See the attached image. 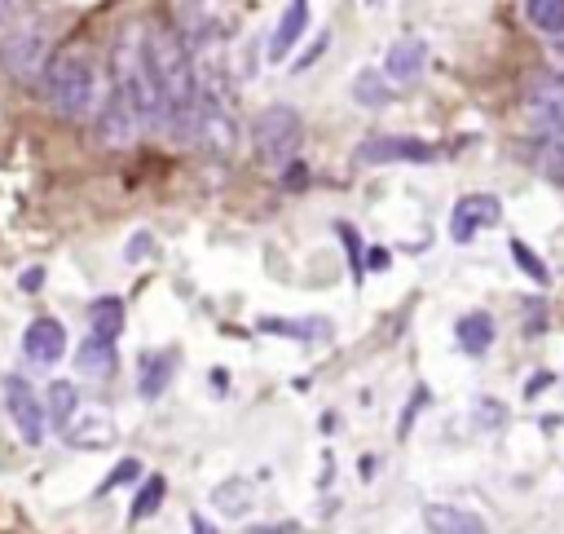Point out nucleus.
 Instances as JSON below:
<instances>
[{"label": "nucleus", "mask_w": 564, "mask_h": 534, "mask_svg": "<svg viewBox=\"0 0 564 534\" xmlns=\"http://www.w3.org/2000/svg\"><path fill=\"white\" fill-rule=\"evenodd\" d=\"M115 89L128 93L141 128H172V111L151 76V62H146V31L128 27L115 40Z\"/></svg>", "instance_id": "1"}, {"label": "nucleus", "mask_w": 564, "mask_h": 534, "mask_svg": "<svg viewBox=\"0 0 564 534\" xmlns=\"http://www.w3.org/2000/svg\"><path fill=\"white\" fill-rule=\"evenodd\" d=\"M44 102L62 119H85L102 106V76L85 49H62L44 66Z\"/></svg>", "instance_id": "2"}, {"label": "nucleus", "mask_w": 564, "mask_h": 534, "mask_svg": "<svg viewBox=\"0 0 564 534\" xmlns=\"http://www.w3.org/2000/svg\"><path fill=\"white\" fill-rule=\"evenodd\" d=\"M146 62H151V76L172 111V124H177L185 111H194V102L203 93L198 72H194V53L172 27H151L146 31Z\"/></svg>", "instance_id": "3"}, {"label": "nucleus", "mask_w": 564, "mask_h": 534, "mask_svg": "<svg viewBox=\"0 0 564 534\" xmlns=\"http://www.w3.org/2000/svg\"><path fill=\"white\" fill-rule=\"evenodd\" d=\"M49 31L44 23L27 18V23H14L5 36H0V66L18 80V85H36L49 66Z\"/></svg>", "instance_id": "4"}, {"label": "nucleus", "mask_w": 564, "mask_h": 534, "mask_svg": "<svg viewBox=\"0 0 564 534\" xmlns=\"http://www.w3.org/2000/svg\"><path fill=\"white\" fill-rule=\"evenodd\" d=\"M305 142V124L292 106H265L256 115V155L269 168H287Z\"/></svg>", "instance_id": "5"}, {"label": "nucleus", "mask_w": 564, "mask_h": 534, "mask_svg": "<svg viewBox=\"0 0 564 534\" xmlns=\"http://www.w3.org/2000/svg\"><path fill=\"white\" fill-rule=\"evenodd\" d=\"M525 111L538 128V138L564 142V76H538L525 93Z\"/></svg>", "instance_id": "6"}, {"label": "nucleus", "mask_w": 564, "mask_h": 534, "mask_svg": "<svg viewBox=\"0 0 564 534\" xmlns=\"http://www.w3.org/2000/svg\"><path fill=\"white\" fill-rule=\"evenodd\" d=\"M5 403H10V420H14L18 437H23V442H31V446H40V442H44L49 420H44V407H40L36 389H31L23 376H5Z\"/></svg>", "instance_id": "7"}, {"label": "nucleus", "mask_w": 564, "mask_h": 534, "mask_svg": "<svg viewBox=\"0 0 564 534\" xmlns=\"http://www.w3.org/2000/svg\"><path fill=\"white\" fill-rule=\"evenodd\" d=\"M397 160H414V164H428L433 160V147L428 142H414V138H367L358 151H352V164L358 168H384V164H397Z\"/></svg>", "instance_id": "8"}, {"label": "nucleus", "mask_w": 564, "mask_h": 534, "mask_svg": "<svg viewBox=\"0 0 564 534\" xmlns=\"http://www.w3.org/2000/svg\"><path fill=\"white\" fill-rule=\"evenodd\" d=\"M98 111H102V115H98V132H102L106 147L119 151V147H132V142H137L141 119H137V111H132V102H128L124 89H111V98H102Z\"/></svg>", "instance_id": "9"}, {"label": "nucleus", "mask_w": 564, "mask_h": 534, "mask_svg": "<svg viewBox=\"0 0 564 534\" xmlns=\"http://www.w3.org/2000/svg\"><path fill=\"white\" fill-rule=\"evenodd\" d=\"M503 221V204L493 194H463L454 204V221H450V234L454 243H472L476 230H489Z\"/></svg>", "instance_id": "10"}, {"label": "nucleus", "mask_w": 564, "mask_h": 534, "mask_svg": "<svg viewBox=\"0 0 564 534\" xmlns=\"http://www.w3.org/2000/svg\"><path fill=\"white\" fill-rule=\"evenodd\" d=\"M23 354L36 363V367H53L62 354H66V327L57 318H36L27 331H23Z\"/></svg>", "instance_id": "11"}, {"label": "nucleus", "mask_w": 564, "mask_h": 534, "mask_svg": "<svg viewBox=\"0 0 564 534\" xmlns=\"http://www.w3.org/2000/svg\"><path fill=\"white\" fill-rule=\"evenodd\" d=\"M66 442L76 446V450H102L115 442V420L102 411V407H89V411H76L70 416V424L62 429Z\"/></svg>", "instance_id": "12"}, {"label": "nucleus", "mask_w": 564, "mask_h": 534, "mask_svg": "<svg viewBox=\"0 0 564 534\" xmlns=\"http://www.w3.org/2000/svg\"><path fill=\"white\" fill-rule=\"evenodd\" d=\"M423 62H428V44L419 36H406L388 49V62H384V80L393 85H414L423 76Z\"/></svg>", "instance_id": "13"}, {"label": "nucleus", "mask_w": 564, "mask_h": 534, "mask_svg": "<svg viewBox=\"0 0 564 534\" xmlns=\"http://www.w3.org/2000/svg\"><path fill=\"white\" fill-rule=\"evenodd\" d=\"M305 27H309V0H292L287 14L278 18V27H273V36H269V62L287 58V53L296 49V40L305 36Z\"/></svg>", "instance_id": "14"}, {"label": "nucleus", "mask_w": 564, "mask_h": 534, "mask_svg": "<svg viewBox=\"0 0 564 534\" xmlns=\"http://www.w3.org/2000/svg\"><path fill=\"white\" fill-rule=\"evenodd\" d=\"M423 521H428L433 534H489L476 512L454 508V504H428L423 508Z\"/></svg>", "instance_id": "15"}, {"label": "nucleus", "mask_w": 564, "mask_h": 534, "mask_svg": "<svg viewBox=\"0 0 564 534\" xmlns=\"http://www.w3.org/2000/svg\"><path fill=\"white\" fill-rule=\"evenodd\" d=\"M76 371L89 376V380H106V376L115 371V341L89 336V341L76 349Z\"/></svg>", "instance_id": "16"}, {"label": "nucleus", "mask_w": 564, "mask_h": 534, "mask_svg": "<svg viewBox=\"0 0 564 534\" xmlns=\"http://www.w3.org/2000/svg\"><path fill=\"white\" fill-rule=\"evenodd\" d=\"M76 411H80V393H76V384H70V380H53L49 393H44V420H49L53 429H66Z\"/></svg>", "instance_id": "17"}, {"label": "nucleus", "mask_w": 564, "mask_h": 534, "mask_svg": "<svg viewBox=\"0 0 564 534\" xmlns=\"http://www.w3.org/2000/svg\"><path fill=\"white\" fill-rule=\"evenodd\" d=\"M454 336H459L463 354H485V349L493 345V318H489L485 309L463 314V318H459V327H454Z\"/></svg>", "instance_id": "18"}, {"label": "nucleus", "mask_w": 564, "mask_h": 534, "mask_svg": "<svg viewBox=\"0 0 564 534\" xmlns=\"http://www.w3.org/2000/svg\"><path fill=\"white\" fill-rule=\"evenodd\" d=\"M89 327H93V336H102V341H119V331H124V301L119 296H98L89 305Z\"/></svg>", "instance_id": "19"}, {"label": "nucleus", "mask_w": 564, "mask_h": 534, "mask_svg": "<svg viewBox=\"0 0 564 534\" xmlns=\"http://www.w3.org/2000/svg\"><path fill=\"white\" fill-rule=\"evenodd\" d=\"M172 367H177V354H146L141 358V397H159L172 380Z\"/></svg>", "instance_id": "20"}, {"label": "nucleus", "mask_w": 564, "mask_h": 534, "mask_svg": "<svg viewBox=\"0 0 564 534\" xmlns=\"http://www.w3.org/2000/svg\"><path fill=\"white\" fill-rule=\"evenodd\" d=\"M525 18L542 36H564V0H525Z\"/></svg>", "instance_id": "21"}, {"label": "nucleus", "mask_w": 564, "mask_h": 534, "mask_svg": "<svg viewBox=\"0 0 564 534\" xmlns=\"http://www.w3.org/2000/svg\"><path fill=\"white\" fill-rule=\"evenodd\" d=\"M164 495H168V482H164V478H146V482H141V491H137V499H132L128 521H146V517H155L159 504H164Z\"/></svg>", "instance_id": "22"}, {"label": "nucleus", "mask_w": 564, "mask_h": 534, "mask_svg": "<svg viewBox=\"0 0 564 534\" xmlns=\"http://www.w3.org/2000/svg\"><path fill=\"white\" fill-rule=\"evenodd\" d=\"M211 504H217L221 512H230V517H243V512L252 508V486H247L243 478H234V482H226V486L211 491Z\"/></svg>", "instance_id": "23"}, {"label": "nucleus", "mask_w": 564, "mask_h": 534, "mask_svg": "<svg viewBox=\"0 0 564 534\" xmlns=\"http://www.w3.org/2000/svg\"><path fill=\"white\" fill-rule=\"evenodd\" d=\"M352 98H358V106H375V111L393 102V93H388L380 72H362L358 80H352Z\"/></svg>", "instance_id": "24"}, {"label": "nucleus", "mask_w": 564, "mask_h": 534, "mask_svg": "<svg viewBox=\"0 0 564 534\" xmlns=\"http://www.w3.org/2000/svg\"><path fill=\"white\" fill-rule=\"evenodd\" d=\"M508 247H512V260L521 265V270H525V275H529V279H534L538 288H547V283H551V270H547V260H538V256H534V247H529L525 239H508Z\"/></svg>", "instance_id": "25"}, {"label": "nucleus", "mask_w": 564, "mask_h": 534, "mask_svg": "<svg viewBox=\"0 0 564 534\" xmlns=\"http://www.w3.org/2000/svg\"><path fill=\"white\" fill-rule=\"evenodd\" d=\"M534 160H538V168H542V173H551V177H564V142H547V138H538V147H534Z\"/></svg>", "instance_id": "26"}, {"label": "nucleus", "mask_w": 564, "mask_h": 534, "mask_svg": "<svg viewBox=\"0 0 564 534\" xmlns=\"http://www.w3.org/2000/svg\"><path fill=\"white\" fill-rule=\"evenodd\" d=\"M137 478H141V459H124V463H115V469H111V478L98 486V495H111L115 486H128Z\"/></svg>", "instance_id": "27"}, {"label": "nucleus", "mask_w": 564, "mask_h": 534, "mask_svg": "<svg viewBox=\"0 0 564 534\" xmlns=\"http://www.w3.org/2000/svg\"><path fill=\"white\" fill-rule=\"evenodd\" d=\"M335 234L344 239V247H348V256H352V279L362 283V239H358V230H352L348 221H335Z\"/></svg>", "instance_id": "28"}, {"label": "nucleus", "mask_w": 564, "mask_h": 534, "mask_svg": "<svg viewBox=\"0 0 564 534\" xmlns=\"http://www.w3.org/2000/svg\"><path fill=\"white\" fill-rule=\"evenodd\" d=\"M265 331H292V336H326V322H260Z\"/></svg>", "instance_id": "29"}, {"label": "nucleus", "mask_w": 564, "mask_h": 534, "mask_svg": "<svg viewBox=\"0 0 564 534\" xmlns=\"http://www.w3.org/2000/svg\"><path fill=\"white\" fill-rule=\"evenodd\" d=\"M287 168H292V173H287V186H292V190H296V186H305V181H309V173H305V164H296V160H292V164H287Z\"/></svg>", "instance_id": "30"}, {"label": "nucleus", "mask_w": 564, "mask_h": 534, "mask_svg": "<svg viewBox=\"0 0 564 534\" xmlns=\"http://www.w3.org/2000/svg\"><path fill=\"white\" fill-rule=\"evenodd\" d=\"M190 534H221L207 517H190Z\"/></svg>", "instance_id": "31"}, {"label": "nucleus", "mask_w": 564, "mask_h": 534, "mask_svg": "<svg viewBox=\"0 0 564 534\" xmlns=\"http://www.w3.org/2000/svg\"><path fill=\"white\" fill-rule=\"evenodd\" d=\"M40 283H44V270H27V279H23V288H27V292H36Z\"/></svg>", "instance_id": "32"}, {"label": "nucleus", "mask_w": 564, "mask_h": 534, "mask_svg": "<svg viewBox=\"0 0 564 534\" xmlns=\"http://www.w3.org/2000/svg\"><path fill=\"white\" fill-rule=\"evenodd\" d=\"M10 5H14V0H0V23H5V14H10Z\"/></svg>", "instance_id": "33"}, {"label": "nucleus", "mask_w": 564, "mask_h": 534, "mask_svg": "<svg viewBox=\"0 0 564 534\" xmlns=\"http://www.w3.org/2000/svg\"><path fill=\"white\" fill-rule=\"evenodd\" d=\"M362 5H367V10H380V5H384V0H362Z\"/></svg>", "instance_id": "34"}]
</instances>
